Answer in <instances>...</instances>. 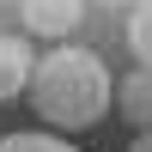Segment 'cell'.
<instances>
[{"mask_svg": "<svg viewBox=\"0 0 152 152\" xmlns=\"http://www.w3.org/2000/svg\"><path fill=\"white\" fill-rule=\"evenodd\" d=\"M0 152H79V146H67V134H49V128H18L0 140Z\"/></svg>", "mask_w": 152, "mask_h": 152, "instance_id": "5b68a950", "label": "cell"}, {"mask_svg": "<svg viewBox=\"0 0 152 152\" xmlns=\"http://www.w3.org/2000/svg\"><path fill=\"white\" fill-rule=\"evenodd\" d=\"M24 37H49V43H67L85 24V0H18Z\"/></svg>", "mask_w": 152, "mask_h": 152, "instance_id": "7a4b0ae2", "label": "cell"}, {"mask_svg": "<svg viewBox=\"0 0 152 152\" xmlns=\"http://www.w3.org/2000/svg\"><path fill=\"white\" fill-rule=\"evenodd\" d=\"M134 152H152V134H134Z\"/></svg>", "mask_w": 152, "mask_h": 152, "instance_id": "52a82bcc", "label": "cell"}, {"mask_svg": "<svg viewBox=\"0 0 152 152\" xmlns=\"http://www.w3.org/2000/svg\"><path fill=\"white\" fill-rule=\"evenodd\" d=\"M128 49H134V61L152 73V0L128 12Z\"/></svg>", "mask_w": 152, "mask_h": 152, "instance_id": "8992f818", "label": "cell"}, {"mask_svg": "<svg viewBox=\"0 0 152 152\" xmlns=\"http://www.w3.org/2000/svg\"><path fill=\"white\" fill-rule=\"evenodd\" d=\"M116 110L134 122V134H152V73L134 67L128 79H116Z\"/></svg>", "mask_w": 152, "mask_h": 152, "instance_id": "277c9868", "label": "cell"}, {"mask_svg": "<svg viewBox=\"0 0 152 152\" xmlns=\"http://www.w3.org/2000/svg\"><path fill=\"white\" fill-rule=\"evenodd\" d=\"M31 104L49 128L79 134V128H97L110 116L116 79H110L104 55H91V49H49L31 73Z\"/></svg>", "mask_w": 152, "mask_h": 152, "instance_id": "6da1fadb", "label": "cell"}, {"mask_svg": "<svg viewBox=\"0 0 152 152\" xmlns=\"http://www.w3.org/2000/svg\"><path fill=\"white\" fill-rule=\"evenodd\" d=\"M110 6H128V12H134V6H146V0H110Z\"/></svg>", "mask_w": 152, "mask_h": 152, "instance_id": "ba28073f", "label": "cell"}, {"mask_svg": "<svg viewBox=\"0 0 152 152\" xmlns=\"http://www.w3.org/2000/svg\"><path fill=\"white\" fill-rule=\"evenodd\" d=\"M31 73H37V55H31V37L6 31L0 37V104L18 91H31Z\"/></svg>", "mask_w": 152, "mask_h": 152, "instance_id": "3957f363", "label": "cell"}]
</instances>
